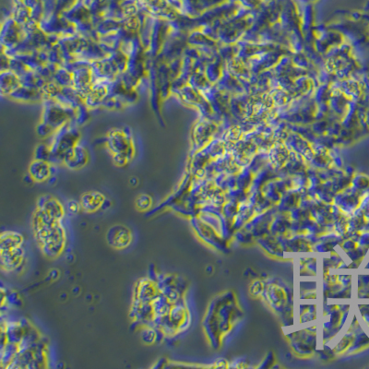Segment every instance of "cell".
I'll return each instance as SVG.
<instances>
[{
	"instance_id": "7a4b0ae2",
	"label": "cell",
	"mask_w": 369,
	"mask_h": 369,
	"mask_svg": "<svg viewBox=\"0 0 369 369\" xmlns=\"http://www.w3.org/2000/svg\"><path fill=\"white\" fill-rule=\"evenodd\" d=\"M24 250L22 246L10 250H1L2 268L12 270L18 267L24 260Z\"/></svg>"
},
{
	"instance_id": "ba28073f",
	"label": "cell",
	"mask_w": 369,
	"mask_h": 369,
	"mask_svg": "<svg viewBox=\"0 0 369 369\" xmlns=\"http://www.w3.org/2000/svg\"><path fill=\"white\" fill-rule=\"evenodd\" d=\"M152 200L150 196L148 195H142L138 198L136 205L140 210H146L152 207Z\"/></svg>"
},
{
	"instance_id": "3957f363",
	"label": "cell",
	"mask_w": 369,
	"mask_h": 369,
	"mask_svg": "<svg viewBox=\"0 0 369 369\" xmlns=\"http://www.w3.org/2000/svg\"><path fill=\"white\" fill-rule=\"evenodd\" d=\"M106 198L99 192H90L82 198V208L87 212H94L104 206Z\"/></svg>"
},
{
	"instance_id": "277c9868",
	"label": "cell",
	"mask_w": 369,
	"mask_h": 369,
	"mask_svg": "<svg viewBox=\"0 0 369 369\" xmlns=\"http://www.w3.org/2000/svg\"><path fill=\"white\" fill-rule=\"evenodd\" d=\"M159 294L157 292L156 286L152 280L140 282V286L137 288V300L140 303H152Z\"/></svg>"
},
{
	"instance_id": "8992f818",
	"label": "cell",
	"mask_w": 369,
	"mask_h": 369,
	"mask_svg": "<svg viewBox=\"0 0 369 369\" xmlns=\"http://www.w3.org/2000/svg\"><path fill=\"white\" fill-rule=\"evenodd\" d=\"M24 243V238L17 232H6L1 236V250H10L12 248L22 246Z\"/></svg>"
},
{
	"instance_id": "6da1fadb",
	"label": "cell",
	"mask_w": 369,
	"mask_h": 369,
	"mask_svg": "<svg viewBox=\"0 0 369 369\" xmlns=\"http://www.w3.org/2000/svg\"><path fill=\"white\" fill-rule=\"evenodd\" d=\"M106 238L111 246L116 250H123L131 244L132 236L126 227L116 226L108 230Z\"/></svg>"
},
{
	"instance_id": "52a82bcc",
	"label": "cell",
	"mask_w": 369,
	"mask_h": 369,
	"mask_svg": "<svg viewBox=\"0 0 369 369\" xmlns=\"http://www.w3.org/2000/svg\"><path fill=\"white\" fill-rule=\"evenodd\" d=\"M30 174L32 178L36 179V181H44L48 178L50 174L49 167L48 164L44 162H36L30 167Z\"/></svg>"
},
{
	"instance_id": "9c48e42d",
	"label": "cell",
	"mask_w": 369,
	"mask_h": 369,
	"mask_svg": "<svg viewBox=\"0 0 369 369\" xmlns=\"http://www.w3.org/2000/svg\"><path fill=\"white\" fill-rule=\"evenodd\" d=\"M80 208H82V205H80L78 203L74 200H70L68 202V210L72 214H77Z\"/></svg>"
},
{
	"instance_id": "5b68a950",
	"label": "cell",
	"mask_w": 369,
	"mask_h": 369,
	"mask_svg": "<svg viewBox=\"0 0 369 369\" xmlns=\"http://www.w3.org/2000/svg\"><path fill=\"white\" fill-rule=\"evenodd\" d=\"M39 205H40L39 208H42L44 212H46L48 214L53 217L54 219L61 220V218L63 217L64 214L63 208L56 198H49V200H46L44 198V200Z\"/></svg>"
}]
</instances>
